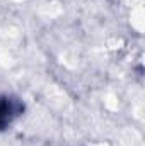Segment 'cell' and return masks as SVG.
Masks as SVG:
<instances>
[{
	"instance_id": "cell-1",
	"label": "cell",
	"mask_w": 145,
	"mask_h": 146,
	"mask_svg": "<svg viewBox=\"0 0 145 146\" xmlns=\"http://www.w3.org/2000/svg\"><path fill=\"white\" fill-rule=\"evenodd\" d=\"M26 110L22 99L15 95L0 94V131H5L10 127Z\"/></svg>"
}]
</instances>
